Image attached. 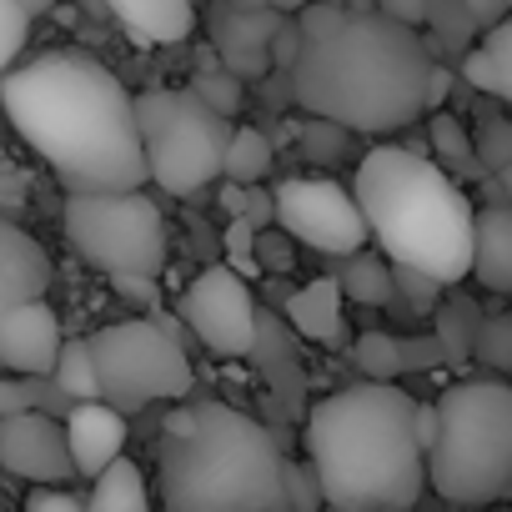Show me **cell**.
<instances>
[{"label": "cell", "instance_id": "cell-3", "mask_svg": "<svg viewBox=\"0 0 512 512\" xmlns=\"http://www.w3.org/2000/svg\"><path fill=\"white\" fill-rule=\"evenodd\" d=\"M412 402L392 377L357 382L312 407L302 427L322 502L337 512H407L417 507L422 447L412 437Z\"/></svg>", "mask_w": 512, "mask_h": 512}, {"label": "cell", "instance_id": "cell-5", "mask_svg": "<svg viewBox=\"0 0 512 512\" xmlns=\"http://www.w3.org/2000/svg\"><path fill=\"white\" fill-rule=\"evenodd\" d=\"M282 462L277 437L256 417L191 402L161 432V502L171 512H282Z\"/></svg>", "mask_w": 512, "mask_h": 512}, {"label": "cell", "instance_id": "cell-35", "mask_svg": "<svg viewBox=\"0 0 512 512\" xmlns=\"http://www.w3.org/2000/svg\"><path fill=\"white\" fill-rule=\"evenodd\" d=\"M26 507H31V512H81L86 497H76L66 482H31Z\"/></svg>", "mask_w": 512, "mask_h": 512}, {"label": "cell", "instance_id": "cell-32", "mask_svg": "<svg viewBox=\"0 0 512 512\" xmlns=\"http://www.w3.org/2000/svg\"><path fill=\"white\" fill-rule=\"evenodd\" d=\"M26 36H31V16L16 0H0V71L16 66V56L26 51Z\"/></svg>", "mask_w": 512, "mask_h": 512}, {"label": "cell", "instance_id": "cell-47", "mask_svg": "<svg viewBox=\"0 0 512 512\" xmlns=\"http://www.w3.org/2000/svg\"><path fill=\"white\" fill-rule=\"evenodd\" d=\"M267 6H272V11H282V16H292L297 6H307V0H267Z\"/></svg>", "mask_w": 512, "mask_h": 512}, {"label": "cell", "instance_id": "cell-15", "mask_svg": "<svg viewBox=\"0 0 512 512\" xmlns=\"http://www.w3.org/2000/svg\"><path fill=\"white\" fill-rule=\"evenodd\" d=\"M66 452L76 462V472L96 477L121 447H126V412H116L111 402L101 397H81L66 417Z\"/></svg>", "mask_w": 512, "mask_h": 512}, {"label": "cell", "instance_id": "cell-46", "mask_svg": "<svg viewBox=\"0 0 512 512\" xmlns=\"http://www.w3.org/2000/svg\"><path fill=\"white\" fill-rule=\"evenodd\" d=\"M16 6H21V11H26V16L36 21V16H51V11L61 6V0H16Z\"/></svg>", "mask_w": 512, "mask_h": 512}, {"label": "cell", "instance_id": "cell-40", "mask_svg": "<svg viewBox=\"0 0 512 512\" xmlns=\"http://www.w3.org/2000/svg\"><path fill=\"white\" fill-rule=\"evenodd\" d=\"M392 287H402L417 307H427V302H437V292H442V282H432L427 272H412V267H397L392 272Z\"/></svg>", "mask_w": 512, "mask_h": 512}, {"label": "cell", "instance_id": "cell-17", "mask_svg": "<svg viewBox=\"0 0 512 512\" xmlns=\"http://www.w3.org/2000/svg\"><path fill=\"white\" fill-rule=\"evenodd\" d=\"M487 292H512V211L502 201L472 211V267Z\"/></svg>", "mask_w": 512, "mask_h": 512}, {"label": "cell", "instance_id": "cell-4", "mask_svg": "<svg viewBox=\"0 0 512 512\" xmlns=\"http://www.w3.org/2000/svg\"><path fill=\"white\" fill-rule=\"evenodd\" d=\"M352 201L367 221V236L392 256V267L427 272L442 287H457L472 267V206L462 186L422 151L377 146L362 156Z\"/></svg>", "mask_w": 512, "mask_h": 512}, {"label": "cell", "instance_id": "cell-9", "mask_svg": "<svg viewBox=\"0 0 512 512\" xmlns=\"http://www.w3.org/2000/svg\"><path fill=\"white\" fill-rule=\"evenodd\" d=\"M91 367H96V392L116 412H141L161 397H186L191 392V362L171 332L156 322H111L96 337H86Z\"/></svg>", "mask_w": 512, "mask_h": 512}, {"label": "cell", "instance_id": "cell-31", "mask_svg": "<svg viewBox=\"0 0 512 512\" xmlns=\"http://www.w3.org/2000/svg\"><path fill=\"white\" fill-rule=\"evenodd\" d=\"M352 357H357V367H362L367 377H377V382H387V377L402 372V342L387 337V332H362L357 347H352Z\"/></svg>", "mask_w": 512, "mask_h": 512}, {"label": "cell", "instance_id": "cell-36", "mask_svg": "<svg viewBox=\"0 0 512 512\" xmlns=\"http://www.w3.org/2000/svg\"><path fill=\"white\" fill-rule=\"evenodd\" d=\"M347 141V131L342 126H332V121H322V116H312V126L302 131V146H307V156H317V161H337L342 146Z\"/></svg>", "mask_w": 512, "mask_h": 512}, {"label": "cell", "instance_id": "cell-6", "mask_svg": "<svg viewBox=\"0 0 512 512\" xmlns=\"http://www.w3.org/2000/svg\"><path fill=\"white\" fill-rule=\"evenodd\" d=\"M422 477L457 507H487L512 492V387L502 377L452 382L437 402Z\"/></svg>", "mask_w": 512, "mask_h": 512}, {"label": "cell", "instance_id": "cell-42", "mask_svg": "<svg viewBox=\"0 0 512 512\" xmlns=\"http://www.w3.org/2000/svg\"><path fill=\"white\" fill-rule=\"evenodd\" d=\"M241 216L262 231V226H272V191H251L246 186V206H241Z\"/></svg>", "mask_w": 512, "mask_h": 512}, {"label": "cell", "instance_id": "cell-13", "mask_svg": "<svg viewBox=\"0 0 512 512\" xmlns=\"http://www.w3.org/2000/svg\"><path fill=\"white\" fill-rule=\"evenodd\" d=\"M282 11L272 6H216L211 11V41H216V61L241 76V81H256L267 76L272 61H267V46H272V31H277Z\"/></svg>", "mask_w": 512, "mask_h": 512}, {"label": "cell", "instance_id": "cell-10", "mask_svg": "<svg viewBox=\"0 0 512 512\" xmlns=\"http://www.w3.org/2000/svg\"><path fill=\"white\" fill-rule=\"evenodd\" d=\"M272 216L282 221V231L292 241H302L312 251H327V256L367 246V221H362L352 191L327 181V176H292V181H282L277 196H272Z\"/></svg>", "mask_w": 512, "mask_h": 512}, {"label": "cell", "instance_id": "cell-20", "mask_svg": "<svg viewBox=\"0 0 512 512\" xmlns=\"http://www.w3.org/2000/svg\"><path fill=\"white\" fill-rule=\"evenodd\" d=\"M287 317H292V327H297L302 337H312V342H337V337H342V292H337V282L322 277V282H307L302 292H292Z\"/></svg>", "mask_w": 512, "mask_h": 512}, {"label": "cell", "instance_id": "cell-12", "mask_svg": "<svg viewBox=\"0 0 512 512\" xmlns=\"http://www.w3.org/2000/svg\"><path fill=\"white\" fill-rule=\"evenodd\" d=\"M0 467L16 482H71L76 477L61 422L36 407L0 417Z\"/></svg>", "mask_w": 512, "mask_h": 512}, {"label": "cell", "instance_id": "cell-24", "mask_svg": "<svg viewBox=\"0 0 512 512\" xmlns=\"http://www.w3.org/2000/svg\"><path fill=\"white\" fill-rule=\"evenodd\" d=\"M422 26H432V41L427 51H467L472 36H477V21L462 0H422Z\"/></svg>", "mask_w": 512, "mask_h": 512}, {"label": "cell", "instance_id": "cell-45", "mask_svg": "<svg viewBox=\"0 0 512 512\" xmlns=\"http://www.w3.org/2000/svg\"><path fill=\"white\" fill-rule=\"evenodd\" d=\"M216 201H221L226 216H241V206H246V186H241V181H226V191H221Z\"/></svg>", "mask_w": 512, "mask_h": 512}, {"label": "cell", "instance_id": "cell-39", "mask_svg": "<svg viewBox=\"0 0 512 512\" xmlns=\"http://www.w3.org/2000/svg\"><path fill=\"white\" fill-rule=\"evenodd\" d=\"M111 287H116L126 302H141L146 312H156V277H141V272H111Z\"/></svg>", "mask_w": 512, "mask_h": 512}, {"label": "cell", "instance_id": "cell-28", "mask_svg": "<svg viewBox=\"0 0 512 512\" xmlns=\"http://www.w3.org/2000/svg\"><path fill=\"white\" fill-rule=\"evenodd\" d=\"M432 151H437L432 161H437L442 171H462V176H467V171H482V166H477V156H472V136H467V131H462V121H457V116H447V111H442V116H432Z\"/></svg>", "mask_w": 512, "mask_h": 512}, {"label": "cell", "instance_id": "cell-16", "mask_svg": "<svg viewBox=\"0 0 512 512\" xmlns=\"http://www.w3.org/2000/svg\"><path fill=\"white\" fill-rule=\"evenodd\" d=\"M46 287H51L46 246L16 221H0V312L31 297H46Z\"/></svg>", "mask_w": 512, "mask_h": 512}, {"label": "cell", "instance_id": "cell-38", "mask_svg": "<svg viewBox=\"0 0 512 512\" xmlns=\"http://www.w3.org/2000/svg\"><path fill=\"white\" fill-rule=\"evenodd\" d=\"M297 46H302V31H297V21H277V31H272V46H267V61H272V71H287V66L297 61Z\"/></svg>", "mask_w": 512, "mask_h": 512}, {"label": "cell", "instance_id": "cell-50", "mask_svg": "<svg viewBox=\"0 0 512 512\" xmlns=\"http://www.w3.org/2000/svg\"><path fill=\"white\" fill-rule=\"evenodd\" d=\"M71 6H76V0H71Z\"/></svg>", "mask_w": 512, "mask_h": 512}, {"label": "cell", "instance_id": "cell-48", "mask_svg": "<svg viewBox=\"0 0 512 512\" xmlns=\"http://www.w3.org/2000/svg\"><path fill=\"white\" fill-rule=\"evenodd\" d=\"M347 11H372V0H347Z\"/></svg>", "mask_w": 512, "mask_h": 512}, {"label": "cell", "instance_id": "cell-26", "mask_svg": "<svg viewBox=\"0 0 512 512\" xmlns=\"http://www.w3.org/2000/svg\"><path fill=\"white\" fill-rule=\"evenodd\" d=\"M191 96L206 101L216 116H236L241 111V76H231L216 61V51H201V71L191 76Z\"/></svg>", "mask_w": 512, "mask_h": 512}, {"label": "cell", "instance_id": "cell-8", "mask_svg": "<svg viewBox=\"0 0 512 512\" xmlns=\"http://www.w3.org/2000/svg\"><path fill=\"white\" fill-rule=\"evenodd\" d=\"M61 216H66V241L96 272L161 277L171 236H166L161 206L141 186H131V191H66Z\"/></svg>", "mask_w": 512, "mask_h": 512}, {"label": "cell", "instance_id": "cell-41", "mask_svg": "<svg viewBox=\"0 0 512 512\" xmlns=\"http://www.w3.org/2000/svg\"><path fill=\"white\" fill-rule=\"evenodd\" d=\"M26 407H36V392L26 382L0 377V417H6V412H26Z\"/></svg>", "mask_w": 512, "mask_h": 512}, {"label": "cell", "instance_id": "cell-30", "mask_svg": "<svg viewBox=\"0 0 512 512\" xmlns=\"http://www.w3.org/2000/svg\"><path fill=\"white\" fill-rule=\"evenodd\" d=\"M51 377H56V387H61L66 397H76V402H81V397H101V392H96V367H91V347H86V342L61 347Z\"/></svg>", "mask_w": 512, "mask_h": 512}, {"label": "cell", "instance_id": "cell-37", "mask_svg": "<svg viewBox=\"0 0 512 512\" xmlns=\"http://www.w3.org/2000/svg\"><path fill=\"white\" fill-rule=\"evenodd\" d=\"M251 256H256V267H267V272H292V246L277 236V231H256L251 241Z\"/></svg>", "mask_w": 512, "mask_h": 512}, {"label": "cell", "instance_id": "cell-25", "mask_svg": "<svg viewBox=\"0 0 512 512\" xmlns=\"http://www.w3.org/2000/svg\"><path fill=\"white\" fill-rule=\"evenodd\" d=\"M472 156L487 176L507 181L512 176V121L502 111H482L477 116V131H472Z\"/></svg>", "mask_w": 512, "mask_h": 512}, {"label": "cell", "instance_id": "cell-2", "mask_svg": "<svg viewBox=\"0 0 512 512\" xmlns=\"http://www.w3.org/2000/svg\"><path fill=\"white\" fill-rule=\"evenodd\" d=\"M0 106L66 191L146 186L131 91L86 51H46L0 71Z\"/></svg>", "mask_w": 512, "mask_h": 512}, {"label": "cell", "instance_id": "cell-44", "mask_svg": "<svg viewBox=\"0 0 512 512\" xmlns=\"http://www.w3.org/2000/svg\"><path fill=\"white\" fill-rule=\"evenodd\" d=\"M462 6L472 11V21H477V31L482 26H492V21H502L507 16V0H462Z\"/></svg>", "mask_w": 512, "mask_h": 512}, {"label": "cell", "instance_id": "cell-22", "mask_svg": "<svg viewBox=\"0 0 512 512\" xmlns=\"http://www.w3.org/2000/svg\"><path fill=\"white\" fill-rule=\"evenodd\" d=\"M337 292L342 297H352V302H362V307H382V302H392V272H387V262L382 256H372V251H342L337 256Z\"/></svg>", "mask_w": 512, "mask_h": 512}, {"label": "cell", "instance_id": "cell-34", "mask_svg": "<svg viewBox=\"0 0 512 512\" xmlns=\"http://www.w3.org/2000/svg\"><path fill=\"white\" fill-rule=\"evenodd\" d=\"M251 241H256V226H251L246 216H231V226H226V236H221V246H226V262H231V272H256Z\"/></svg>", "mask_w": 512, "mask_h": 512}, {"label": "cell", "instance_id": "cell-29", "mask_svg": "<svg viewBox=\"0 0 512 512\" xmlns=\"http://www.w3.org/2000/svg\"><path fill=\"white\" fill-rule=\"evenodd\" d=\"M472 357L487 362L492 372H507V367H512V317H507V312H487V317H477Z\"/></svg>", "mask_w": 512, "mask_h": 512}, {"label": "cell", "instance_id": "cell-23", "mask_svg": "<svg viewBox=\"0 0 512 512\" xmlns=\"http://www.w3.org/2000/svg\"><path fill=\"white\" fill-rule=\"evenodd\" d=\"M272 166V141L256 131V126H241L226 136V151H221V176L226 181H241V186H256Z\"/></svg>", "mask_w": 512, "mask_h": 512}, {"label": "cell", "instance_id": "cell-21", "mask_svg": "<svg viewBox=\"0 0 512 512\" xmlns=\"http://www.w3.org/2000/svg\"><path fill=\"white\" fill-rule=\"evenodd\" d=\"M86 507H91V512H141V507H151V492H146L141 467L116 452V457L96 472V487H91Z\"/></svg>", "mask_w": 512, "mask_h": 512}, {"label": "cell", "instance_id": "cell-33", "mask_svg": "<svg viewBox=\"0 0 512 512\" xmlns=\"http://www.w3.org/2000/svg\"><path fill=\"white\" fill-rule=\"evenodd\" d=\"M282 482H287V507H297V512L322 507V487H317V472H312V467L282 462Z\"/></svg>", "mask_w": 512, "mask_h": 512}, {"label": "cell", "instance_id": "cell-27", "mask_svg": "<svg viewBox=\"0 0 512 512\" xmlns=\"http://www.w3.org/2000/svg\"><path fill=\"white\" fill-rule=\"evenodd\" d=\"M477 302H467V297H457V302H447L442 312H437V352H447V362H467V352H472V332H477Z\"/></svg>", "mask_w": 512, "mask_h": 512}, {"label": "cell", "instance_id": "cell-49", "mask_svg": "<svg viewBox=\"0 0 512 512\" xmlns=\"http://www.w3.org/2000/svg\"><path fill=\"white\" fill-rule=\"evenodd\" d=\"M226 6H246L251 11V6H267V0H226Z\"/></svg>", "mask_w": 512, "mask_h": 512}, {"label": "cell", "instance_id": "cell-1", "mask_svg": "<svg viewBox=\"0 0 512 512\" xmlns=\"http://www.w3.org/2000/svg\"><path fill=\"white\" fill-rule=\"evenodd\" d=\"M302 46L292 71V101L342 131L387 136L407 131L427 106L422 86L432 51L417 26L382 11H347L342 0H307L292 11Z\"/></svg>", "mask_w": 512, "mask_h": 512}, {"label": "cell", "instance_id": "cell-11", "mask_svg": "<svg viewBox=\"0 0 512 512\" xmlns=\"http://www.w3.org/2000/svg\"><path fill=\"white\" fill-rule=\"evenodd\" d=\"M181 322L201 337V347L221 362L251 357V332H256V302L241 272L231 267H206L186 297H181Z\"/></svg>", "mask_w": 512, "mask_h": 512}, {"label": "cell", "instance_id": "cell-14", "mask_svg": "<svg viewBox=\"0 0 512 512\" xmlns=\"http://www.w3.org/2000/svg\"><path fill=\"white\" fill-rule=\"evenodd\" d=\"M56 352H61V322L41 297L0 312V362L6 367H16L21 377H51Z\"/></svg>", "mask_w": 512, "mask_h": 512}, {"label": "cell", "instance_id": "cell-43", "mask_svg": "<svg viewBox=\"0 0 512 512\" xmlns=\"http://www.w3.org/2000/svg\"><path fill=\"white\" fill-rule=\"evenodd\" d=\"M372 11H382L392 21H407V26H422V0H372Z\"/></svg>", "mask_w": 512, "mask_h": 512}, {"label": "cell", "instance_id": "cell-18", "mask_svg": "<svg viewBox=\"0 0 512 512\" xmlns=\"http://www.w3.org/2000/svg\"><path fill=\"white\" fill-rule=\"evenodd\" d=\"M136 46H181L191 36V0H106Z\"/></svg>", "mask_w": 512, "mask_h": 512}, {"label": "cell", "instance_id": "cell-19", "mask_svg": "<svg viewBox=\"0 0 512 512\" xmlns=\"http://www.w3.org/2000/svg\"><path fill=\"white\" fill-rule=\"evenodd\" d=\"M462 56V81L492 101H512V26L507 16L482 26V46L457 51Z\"/></svg>", "mask_w": 512, "mask_h": 512}, {"label": "cell", "instance_id": "cell-7", "mask_svg": "<svg viewBox=\"0 0 512 512\" xmlns=\"http://www.w3.org/2000/svg\"><path fill=\"white\" fill-rule=\"evenodd\" d=\"M131 106H136L146 181H156L171 196H196L221 176V151L231 136L226 116H216L191 91H146L131 96Z\"/></svg>", "mask_w": 512, "mask_h": 512}]
</instances>
